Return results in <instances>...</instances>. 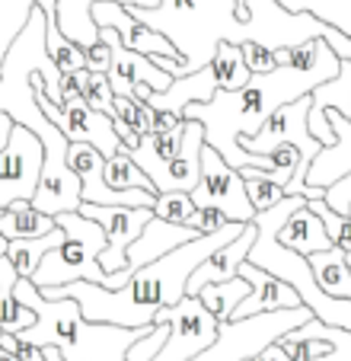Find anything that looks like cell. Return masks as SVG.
Listing matches in <instances>:
<instances>
[{
  "label": "cell",
  "mask_w": 351,
  "mask_h": 361,
  "mask_svg": "<svg viewBox=\"0 0 351 361\" xmlns=\"http://www.w3.org/2000/svg\"><path fill=\"white\" fill-rule=\"evenodd\" d=\"M243 4L250 10L246 42H256V45L269 48L271 55H275V51H284V48H300L307 42L323 39V42H329V48L342 61H351V39L345 32H338V29L326 26L316 16L290 13L278 0H243Z\"/></svg>",
  "instance_id": "5b68a950"
},
{
  "label": "cell",
  "mask_w": 351,
  "mask_h": 361,
  "mask_svg": "<svg viewBox=\"0 0 351 361\" xmlns=\"http://www.w3.org/2000/svg\"><path fill=\"white\" fill-rule=\"evenodd\" d=\"M256 243V224H246L243 233H240L233 243H227L223 250H217L208 262L192 272L189 285H185V298H198L204 285H221V281H233L240 279V266L250 259V250Z\"/></svg>",
  "instance_id": "2e32d148"
},
{
  "label": "cell",
  "mask_w": 351,
  "mask_h": 361,
  "mask_svg": "<svg viewBox=\"0 0 351 361\" xmlns=\"http://www.w3.org/2000/svg\"><path fill=\"white\" fill-rule=\"evenodd\" d=\"M230 221L223 218L217 208H195V214H192V227H195L198 233H217L223 231Z\"/></svg>",
  "instance_id": "74e56055"
},
{
  "label": "cell",
  "mask_w": 351,
  "mask_h": 361,
  "mask_svg": "<svg viewBox=\"0 0 351 361\" xmlns=\"http://www.w3.org/2000/svg\"><path fill=\"white\" fill-rule=\"evenodd\" d=\"M109 68H112V51H109V45H96L87 51V71H93V74H109Z\"/></svg>",
  "instance_id": "f35d334b"
},
{
  "label": "cell",
  "mask_w": 351,
  "mask_h": 361,
  "mask_svg": "<svg viewBox=\"0 0 351 361\" xmlns=\"http://www.w3.org/2000/svg\"><path fill=\"white\" fill-rule=\"evenodd\" d=\"M68 240V233L58 227L54 233H48V237H35V240H10V250H7V259L10 266L16 269V275L20 279H29L32 281V275L39 272L42 259H45L51 250H58V246Z\"/></svg>",
  "instance_id": "7402d4cb"
},
{
  "label": "cell",
  "mask_w": 351,
  "mask_h": 361,
  "mask_svg": "<svg viewBox=\"0 0 351 361\" xmlns=\"http://www.w3.org/2000/svg\"><path fill=\"white\" fill-rule=\"evenodd\" d=\"M77 87V96L87 102L90 109L96 112H106L112 116L115 112V93H112V83H109V74H93V71H77V74H68Z\"/></svg>",
  "instance_id": "f1b7e54d"
},
{
  "label": "cell",
  "mask_w": 351,
  "mask_h": 361,
  "mask_svg": "<svg viewBox=\"0 0 351 361\" xmlns=\"http://www.w3.org/2000/svg\"><path fill=\"white\" fill-rule=\"evenodd\" d=\"M45 166V147L29 128L16 125L10 144L0 154V212L16 202H32Z\"/></svg>",
  "instance_id": "30bf717a"
},
{
  "label": "cell",
  "mask_w": 351,
  "mask_h": 361,
  "mask_svg": "<svg viewBox=\"0 0 351 361\" xmlns=\"http://www.w3.org/2000/svg\"><path fill=\"white\" fill-rule=\"evenodd\" d=\"M128 13L173 42L185 61L183 77L211 68L223 42L243 45L250 20L243 0H160L156 10H128Z\"/></svg>",
  "instance_id": "3957f363"
},
{
  "label": "cell",
  "mask_w": 351,
  "mask_h": 361,
  "mask_svg": "<svg viewBox=\"0 0 351 361\" xmlns=\"http://www.w3.org/2000/svg\"><path fill=\"white\" fill-rule=\"evenodd\" d=\"M154 323H169V339L154 361H192L221 336V323L198 298H183L176 307H163Z\"/></svg>",
  "instance_id": "9c48e42d"
},
{
  "label": "cell",
  "mask_w": 351,
  "mask_h": 361,
  "mask_svg": "<svg viewBox=\"0 0 351 361\" xmlns=\"http://www.w3.org/2000/svg\"><path fill=\"white\" fill-rule=\"evenodd\" d=\"M16 300L35 314V326L20 333L39 348H58L64 361H125L128 348L154 333V326L122 329L106 323L83 320L77 300L70 298H42V291L29 279L16 281Z\"/></svg>",
  "instance_id": "7a4b0ae2"
},
{
  "label": "cell",
  "mask_w": 351,
  "mask_h": 361,
  "mask_svg": "<svg viewBox=\"0 0 351 361\" xmlns=\"http://www.w3.org/2000/svg\"><path fill=\"white\" fill-rule=\"evenodd\" d=\"M0 214H4V212H0Z\"/></svg>",
  "instance_id": "bcb514c9"
},
{
  "label": "cell",
  "mask_w": 351,
  "mask_h": 361,
  "mask_svg": "<svg viewBox=\"0 0 351 361\" xmlns=\"http://www.w3.org/2000/svg\"><path fill=\"white\" fill-rule=\"evenodd\" d=\"M93 23H96V29H102V26L115 29L128 51H137V55H147V58H173V61H183V55L176 51L173 42L163 39V35L154 32V29H147L141 20H135V16H131L125 7H118V4L96 0Z\"/></svg>",
  "instance_id": "7c38bea8"
},
{
  "label": "cell",
  "mask_w": 351,
  "mask_h": 361,
  "mask_svg": "<svg viewBox=\"0 0 351 361\" xmlns=\"http://www.w3.org/2000/svg\"><path fill=\"white\" fill-rule=\"evenodd\" d=\"M106 183L112 185L115 192H135V189H144V192H154V183L141 173V166L131 160V150L122 147L115 157L106 160ZM156 195V192H154Z\"/></svg>",
  "instance_id": "83f0119b"
},
{
  "label": "cell",
  "mask_w": 351,
  "mask_h": 361,
  "mask_svg": "<svg viewBox=\"0 0 351 361\" xmlns=\"http://www.w3.org/2000/svg\"><path fill=\"white\" fill-rule=\"evenodd\" d=\"M240 279L250 281L252 294L233 310L230 320H250V317L271 314V310H297V307H304L294 288L278 281L275 275H269L265 269L252 266V262H243V266H240Z\"/></svg>",
  "instance_id": "5bb4252c"
},
{
  "label": "cell",
  "mask_w": 351,
  "mask_h": 361,
  "mask_svg": "<svg viewBox=\"0 0 351 361\" xmlns=\"http://www.w3.org/2000/svg\"><path fill=\"white\" fill-rule=\"evenodd\" d=\"M211 71L217 77V87L227 90V93H237V90H243L252 80L250 68H246V58H243V45H230V42H223L217 48Z\"/></svg>",
  "instance_id": "d4e9b609"
},
{
  "label": "cell",
  "mask_w": 351,
  "mask_h": 361,
  "mask_svg": "<svg viewBox=\"0 0 351 361\" xmlns=\"http://www.w3.org/2000/svg\"><path fill=\"white\" fill-rule=\"evenodd\" d=\"M310 320V307H297V310H271V314H259L250 317V320L221 323L217 342L211 348H204L202 355H195L192 361H252L259 352L275 345L281 336L294 333Z\"/></svg>",
  "instance_id": "8992f818"
},
{
  "label": "cell",
  "mask_w": 351,
  "mask_h": 361,
  "mask_svg": "<svg viewBox=\"0 0 351 361\" xmlns=\"http://www.w3.org/2000/svg\"><path fill=\"white\" fill-rule=\"evenodd\" d=\"M115 122H122L125 128H131L137 137L144 135H154V118L156 112L150 109L147 102H141L137 96H115V112H112Z\"/></svg>",
  "instance_id": "4dcf8cb0"
},
{
  "label": "cell",
  "mask_w": 351,
  "mask_h": 361,
  "mask_svg": "<svg viewBox=\"0 0 351 361\" xmlns=\"http://www.w3.org/2000/svg\"><path fill=\"white\" fill-rule=\"evenodd\" d=\"M32 10H35V0H0V68L7 61L13 42L26 29Z\"/></svg>",
  "instance_id": "4316f807"
},
{
  "label": "cell",
  "mask_w": 351,
  "mask_h": 361,
  "mask_svg": "<svg viewBox=\"0 0 351 361\" xmlns=\"http://www.w3.org/2000/svg\"><path fill=\"white\" fill-rule=\"evenodd\" d=\"M310 266H313V275H316L319 288H323L326 294H332V298H338V300H351V269L338 246L310 256Z\"/></svg>",
  "instance_id": "603a6c76"
},
{
  "label": "cell",
  "mask_w": 351,
  "mask_h": 361,
  "mask_svg": "<svg viewBox=\"0 0 351 361\" xmlns=\"http://www.w3.org/2000/svg\"><path fill=\"white\" fill-rule=\"evenodd\" d=\"M169 339V323H156L154 333L144 336L141 342H135V345L128 348V358L125 361H154L156 355H160V348L166 345Z\"/></svg>",
  "instance_id": "e575fe53"
},
{
  "label": "cell",
  "mask_w": 351,
  "mask_h": 361,
  "mask_svg": "<svg viewBox=\"0 0 351 361\" xmlns=\"http://www.w3.org/2000/svg\"><path fill=\"white\" fill-rule=\"evenodd\" d=\"M243 179H246V192H250V202L252 208L259 212H269V208H275L278 202H284V189L278 185L275 173L269 170H256V166H250V170H243Z\"/></svg>",
  "instance_id": "f546056e"
},
{
  "label": "cell",
  "mask_w": 351,
  "mask_h": 361,
  "mask_svg": "<svg viewBox=\"0 0 351 361\" xmlns=\"http://www.w3.org/2000/svg\"><path fill=\"white\" fill-rule=\"evenodd\" d=\"M202 150H204V128L198 122L185 118L183 125V147L169 160V166L154 179V192L166 195V192H185L192 195L202 176Z\"/></svg>",
  "instance_id": "9a60e30c"
},
{
  "label": "cell",
  "mask_w": 351,
  "mask_h": 361,
  "mask_svg": "<svg viewBox=\"0 0 351 361\" xmlns=\"http://www.w3.org/2000/svg\"><path fill=\"white\" fill-rule=\"evenodd\" d=\"M326 204H329L335 214H342L345 221H351V173L326 189Z\"/></svg>",
  "instance_id": "8d00e7d4"
},
{
  "label": "cell",
  "mask_w": 351,
  "mask_h": 361,
  "mask_svg": "<svg viewBox=\"0 0 351 361\" xmlns=\"http://www.w3.org/2000/svg\"><path fill=\"white\" fill-rule=\"evenodd\" d=\"M307 208H310L313 214H319V221H323L326 233H329V240L338 246V250L351 252V221H345L342 214H335L326 204V198H319V202H307Z\"/></svg>",
  "instance_id": "836d02e7"
},
{
  "label": "cell",
  "mask_w": 351,
  "mask_h": 361,
  "mask_svg": "<svg viewBox=\"0 0 351 361\" xmlns=\"http://www.w3.org/2000/svg\"><path fill=\"white\" fill-rule=\"evenodd\" d=\"M58 231V221L42 214L32 202H16L0 214V233L7 240H35Z\"/></svg>",
  "instance_id": "d6986e66"
},
{
  "label": "cell",
  "mask_w": 351,
  "mask_h": 361,
  "mask_svg": "<svg viewBox=\"0 0 351 361\" xmlns=\"http://www.w3.org/2000/svg\"><path fill=\"white\" fill-rule=\"evenodd\" d=\"M16 281L20 275L4 256L0 259V329L4 333H26L35 326V314L16 300Z\"/></svg>",
  "instance_id": "ffe728a7"
},
{
  "label": "cell",
  "mask_w": 351,
  "mask_h": 361,
  "mask_svg": "<svg viewBox=\"0 0 351 361\" xmlns=\"http://www.w3.org/2000/svg\"><path fill=\"white\" fill-rule=\"evenodd\" d=\"M54 221L68 233V240L42 259L39 272L32 275V285L42 291V288H61L70 281H93V285L112 291V275L99 269V256L106 250V231L96 221L83 218L80 212L61 214Z\"/></svg>",
  "instance_id": "277c9868"
},
{
  "label": "cell",
  "mask_w": 351,
  "mask_h": 361,
  "mask_svg": "<svg viewBox=\"0 0 351 361\" xmlns=\"http://www.w3.org/2000/svg\"><path fill=\"white\" fill-rule=\"evenodd\" d=\"M290 13H310L351 39V0H278Z\"/></svg>",
  "instance_id": "484cf974"
},
{
  "label": "cell",
  "mask_w": 351,
  "mask_h": 361,
  "mask_svg": "<svg viewBox=\"0 0 351 361\" xmlns=\"http://www.w3.org/2000/svg\"><path fill=\"white\" fill-rule=\"evenodd\" d=\"M192 204L195 208H217L233 224H252L256 221V208L250 202L243 173L223 164V157L208 144L202 150V176H198V185L192 192Z\"/></svg>",
  "instance_id": "52a82bcc"
},
{
  "label": "cell",
  "mask_w": 351,
  "mask_h": 361,
  "mask_svg": "<svg viewBox=\"0 0 351 361\" xmlns=\"http://www.w3.org/2000/svg\"><path fill=\"white\" fill-rule=\"evenodd\" d=\"M109 4H118V7H125V10H156L160 7V0H109Z\"/></svg>",
  "instance_id": "60d3db41"
},
{
  "label": "cell",
  "mask_w": 351,
  "mask_h": 361,
  "mask_svg": "<svg viewBox=\"0 0 351 361\" xmlns=\"http://www.w3.org/2000/svg\"><path fill=\"white\" fill-rule=\"evenodd\" d=\"M278 243H281L284 250H294V252H300V256H307V259L316 256V252L335 250V243L329 240V233H326L319 214H313L307 204L290 214L288 224L278 231Z\"/></svg>",
  "instance_id": "ac0fdd59"
},
{
  "label": "cell",
  "mask_w": 351,
  "mask_h": 361,
  "mask_svg": "<svg viewBox=\"0 0 351 361\" xmlns=\"http://www.w3.org/2000/svg\"><path fill=\"white\" fill-rule=\"evenodd\" d=\"M243 58H246V68H250L252 77H262V74H271L278 68L275 55H271L269 48L256 45V42H246L243 45Z\"/></svg>",
  "instance_id": "d590c367"
},
{
  "label": "cell",
  "mask_w": 351,
  "mask_h": 361,
  "mask_svg": "<svg viewBox=\"0 0 351 361\" xmlns=\"http://www.w3.org/2000/svg\"><path fill=\"white\" fill-rule=\"evenodd\" d=\"M275 61L278 68L271 74L252 77L237 93L217 90L214 99L202 102V106H189L183 112V118L202 125L204 144L221 154L223 164H230L240 173L250 170V166L269 170L275 173L278 185L288 189V183L294 179L300 164L297 147H278L271 150L269 157H256V154H246L240 147V141L243 137H256L278 109L307 99V96H313V90L335 80L338 71H342V58L329 48V42L316 39L300 48L275 51Z\"/></svg>",
  "instance_id": "6da1fadb"
},
{
  "label": "cell",
  "mask_w": 351,
  "mask_h": 361,
  "mask_svg": "<svg viewBox=\"0 0 351 361\" xmlns=\"http://www.w3.org/2000/svg\"><path fill=\"white\" fill-rule=\"evenodd\" d=\"M35 99H39V109L48 116V122L58 125L70 144H90V147H96L106 160L115 157V154L125 147L118 131H115L112 116L90 109L83 99H70V102H64V109H58L45 96V74L35 77Z\"/></svg>",
  "instance_id": "ba28073f"
},
{
  "label": "cell",
  "mask_w": 351,
  "mask_h": 361,
  "mask_svg": "<svg viewBox=\"0 0 351 361\" xmlns=\"http://www.w3.org/2000/svg\"><path fill=\"white\" fill-rule=\"evenodd\" d=\"M192 214H195V204H192V195H185V192H166V195H156L154 218L166 221V224L192 227Z\"/></svg>",
  "instance_id": "d6a6232c"
},
{
  "label": "cell",
  "mask_w": 351,
  "mask_h": 361,
  "mask_svg": "<svg viewBox=\"0 0 351 361\" xmlns=\"http://www.w3.org/2000/svg\"><path fill=\"white\" fill-rule=\"evenodd\" d=\"M0 361H20V358H16V355H7V352H4V355H0Z\"/></svg>",
  "instance_id": "f6af8a7d"
},
{
  "label": "cell",
  "mask_w": 351,
  "mask_h": 361,
  "mask_svg": "<svg viewBox=\"0 0 351 361\" xmlns=\"http://www.w3.org/2000/svg\"><path fill=\"white\" fill-rule=\"evenodd\" d=\"M179 147H183V131H173V135H144L141 144L131 150V160H135L144 176L154 183L169 166V160L179 154Z\"/></svg>",
  "instance_id": "44dd1931"
},
{
  "label": "cell",
  "mask_w": 351,
  "mask_h": 361,
  "mask_svg": "<svg viewBox=\"0 0 351 361\" xmlns=\"http://www.w3.org/2000/svg\"><path fill=\"white\" fill-rule=\"evenodd\" d=\"M80 214L106 231V250L99 256V269L106 275H118L128 269V250L144 227L154 221V208H102V204H80Z\"/></svg>",
  "instance_id": "8fae6325"
},
{
  "label": "cell",
  "mask_w": 351,
  "mask_h": 361,
  "mask_svg": "<svg viewBox=\"0 0 351 361\" xmlns=\"http://www.w3.org/2000/svg\"><path fill=\"white\" fill-rule=\"evenodd\" d=\"M250 294H252L250 281H246V279H233V281H221V285H204L202 291H198V300H202L204 310H208L217 323H230L233 310H237V307L243 304Z\"/></svg>",
  "instance_id": "cb8c5ba5"
},
{
  "label": "cell",
  "mask_w": 351,
  "mask_h": 361,
  "mask_svg": "<svg viewBox=\"0 0 351 361\" xmlns=\"http://www.w3.org/2000/svg\"><path fill=\"white\" fill-rule=\"evenodd\" d=\"M252 361H290V355L284 352V348L275 342V345H269V348H265V352H259Z\"/></svg>",
  "instance_id": "b9f144b4"
},
{
  "label": "cell",
  "mask_w": 351,
  "mask_h": 361,
  "mask_svg": "<svg viewBox=\"0 0 351 361\" xmlns=\"http://www.w3.org/2000/svg\"><path fill=\"white\" fill-rule=\"evenodd\" d=\"M7 250H10V240L4 237V233H0V259H4V256H7Z\"/></svg>",
  "instance_id": "ee69618b"
},
{
  "label": "cell",
  "mask_w": 351,
  "mask_h": 361,
  "mask_svg": "<svg viewBox=\"0 0 351 361\" xmlns=\"http://www.w3.org/2000/svg\"><path fill=\"white\" fill-rule=\"evenodd\" d=\"M217 90L221 87H217L214 71L204 68V71H195V74H189V77H176V80L169 83L166 93H154L147 83H137L135 96L141 102H147L154 112H169V116L183 118V112L189 109V106H202V102L214 99Z\"/></svg>",
  "instance_id": "4fadbf2b"
},
{
  "label": "cell",
  "mask_w": 351,
  "mask_h": 361,
  "mask_svg": "<svg viewBox=\"0 0 351 361\" xmlns=\"http://www.w3.org/2000/svg\"><path fill=\"white\" fill-rule=\"evenodd\" d=\"M42 352H45V361H64V355L58 352V348H51V345L42 348Z\"/></svg>",
  "instance_id": "7bdbcfd3"
},
{
  "label": "cell",
  "mask_w": 351,
  "mask_h": 361,
  "mask_svg": "<svg viewBox=\"0 0 351 361\" xmlns=\"http://www.w3.org/2000/svg\"><path fill=\"white\" fill-rule=\"evenodd\" d=\"M332 125V135H335V144L332 147H323L316 160L310 166V176H307V185L310 189H329L332 183H338L342 176L351 173V122L345 116H338L335 109L326 112Z\"/></svg>",
  "instance_id": "e0dca14e"
},
{
  "label": "cell",
  "mask_w": 351,
  "mask_h": 361,
  "mask_svg": "<svg viewBox=\"0 0 351 361\" xmlns=\"http://www.w3.org/2000/svg\"><path fill=\"white\" fill-rule=\"evenodd\" d=\"M304 336H316V339H326L329 342V352L319 355L313 361H351V333L348 329H332V326H323V323L313 317L310 323L300 326Z\"/></svg>",
  "instance_id": "1f68e13d"
},
{
  "label": "cell",
  "mask_w": 351,
  "mask_h": 361,
  "mask_svg": "<svg viewBox=\"0 0 351 361\" xmlns=\"http://www.w3.org/2000/svg\"><path fill=\"white\" fill-rule=\"evenodd\" d=\"M13 128L16 122L7 116V112H0V154H4V147L10 144V137H13Z\"/></svg>",
  "instance_id": "ab89813d"
}]
</instances>
